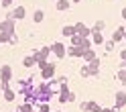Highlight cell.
<instances>
[{
  "mask_svg": "<svg viewBox=\"0 0 126 112\" xmlns=\"http://www.w3.org/2000/svg\"><path fill=\"white\" fill-rule=\"evenodd\" d=\"M55 69H57L55 61H47V63H45V67H41V77H43V82H49V79L55 77Z\"/></svg>",
  "mask_w": 126,
  "mask_h": 112,
  "instance_id": "6da1fadb",
  "label": "cell"
},
{
  "mask_svg": "<svg viewBox=\"0 0 126 112\" xmlns=\"http://www.w3.org/2000/svg\"><path fill=\"white\" fill-rule=\"evenodd\" d=\"M79 110H81V112H100L102 106H100L96 100H88V102H81V104H79Z\"/></svg>",
  "mask_w": 126,
  "mask_h": 112,
  "instance_id": "7a4b0ae2",
  "label": "cell"
},
{
  "mask_svg": "<svg viewBox=\"0 0 126 112\" xmlns=\"http://www.w3.org/2000/svg\"><path fill=\"white\" fill-rule=\"evenodd\" d=\"M51 53L55 55V57H59V59H61V57H65V55H67V47L63 45L61 41H57V43H53V45H51Z\"/></svg>",
  "mask_w": 126,
  "mask_h": 112,
  "instance_id": "3957f363",
  "label": "cell"
},
{
  "mask_svg": "<svg viewBox=\"0 0 126 112\" xmlns=\"http://www.w3.org/2000/svg\"><path fill=\"white\" fill-rule=\"evenodd\" d=\"M126 106V92L124 90H118L116 94H114V108H124Z\"/></svg>",
  "mask_w": 126,
  "mask_h": 112,
  "instance_id": "277c9868",
  "label": "cell"
},
{
  "mask_svg": "<svg viewBox=\"0 0 126 112\" xmlns=\"http://www.w3.org/2000/svg\"><path fill=\"white\" fill-rule=\"evenodd\" d=\"M14 22L12 19H4L2 22H0V33H14Z\"/></svg>",
  "mask_w": 126,
  "mask_h": 112,
  "instance_id": "5b68a950",
  "label": "cell"
},
{
  "mask_svg": "<svg viewBox=\"0 0 126 112\" xmlns=\"http://www.w3.org/2000/svg\"><path fill=\"white\" fill-rule=\"evenodd\" d=\"M0 79H4V82H10L12 79V65L4 63V65L0 67Z\"/></svg>",
  "mask_w": 126,
  "mask_h": 112,
  "instance_id": "8992f818",
  "label": "cell"
},
{
  "mask_svg": "<svg viewBox=\"0 0 126 112\" xmlns=\"http://www.w3.org/2000/svg\"><path fill=\"white\" fill-rule=\"evenodd\" d=\"M75 33L79 35V37H88V39H90V37H92V29L85 27L83 22H75Z\"/></svg>",
  "mask_w": 126,
  "mask_h": 112,
  "instance_id": "52a82bcc",
  "label": "cell"
},
{
  "mask_svg": "<svg viewBox=\"0 0 126 112\" xmlns=\"http://www.w3.org/2000/svg\"><path fill=\"white\" fill-rule=\"evenodd\" d=\"M27 17V8L25 6H16V8H12V19L14 20H22Z\"/></svg>",
  "mask_w": 126,
  "mask_h": 112,
  "instance_id": "ba28073f",
  "label": "cell"
},
{
  "mask_svg": "<svg viewBox=\"0 0 126 112\" xmlns=\"http://www.w3.org/2000/svg\"><path fill=\"white\" fill-rule=\"evenodd\" d=\"M124 31H126V25L118 27V29L114 31V35H112V41H114V43H120V41H124Z\"/></svg>",
  "mask_w": 126,
  "mask_h": 112,
  "instance_id": "9c48e42d",
  "label": "cell"
},
{
  "mask_svg": "<svg viewBox=\"0 0 126 112\" xmlns=\"http://www.w3.org/2000/svg\"><path fill=\"white\" fill-rule=\"evenodd\" d=\"M116 79L120 84H126V61H120V69L116 74Z\"/></svg>",
  "mask_w": 126,
  "mask_h": 112,
  "instance_id": "30bf717a",
  "label": "cell"
},
{
  "mask_svg": "<svg viewBox=\"0 0 126 112\" xmlns=\"http://www.w3.org/2000/svg\"><path fill=\"white\" fill-rule=\"evenodd\" d=\"M81 55H83V49H81V47L71 45V47L67 49V57H81Z\"/></svg>",
  "mask_w": 126,
  "mask_h": 112,
  "instance_id": "8fae6325",
  "label": "cell"
},
{
  "mask_svg": "<svg viewBox=\"0 0 126 112\" xmlns=\"http://www.w3.org/2000/svg\"><path fill=\"white\" fill-rule=\"evenodd\" d=\"M61 35L67 37V39H71V37L75 35V25H65V27L61 29Z\"/></svg>",
  "mask_w": 126,
  "mask_h": 112,
  "instance_id": "7c38bea8",
  "label": "cell"
},
{
  "mask_svg": "<svg viewBox=\"0 0 126 112\" xmlns=\"http://www.w3.org/2000/svg\"><path fill=\"white\" fill-rule=\"evenodd\" d=\"M22 65H25V67H29V69H31V67H35V65H37V57H35L33 53H31V55H27V57L22 59Z\"/></svg>",
  "mask_w": 126,
  "mask_h": 112,
  "instance_id": "4fadbf2b",
  "label": "cell"
},
{
  "mask_svg": "<svg viewBox=\"0 0 126 112\" xmlns=\"http://www.w3.org/2000/svg\"><path fill=\"white\" fill-rule=\"evenodd\" d=\"M69 6H71V2H69V0H57L55 8H57L59 12H65V10H69Z\"/></svg>",
  "mask_w": 126,
  "mask_h": 112,
  "instance_id": "5bb4252c",
  "label": "cell"
},
{
  "mask_svg": "<svg viewBox=\"0 0 126 112\" xmlns=\"http://www.w3.org/2000/svg\"><path fill=\"white\" fill-rule=\"evenodd\" d=\"M81 57L90 63V61H94V59H96L98 55H96V51H94V47H90V49H85V51H83V55H81Z\"/></svg>",
  "mask_w": 126,
  "mask_h": 112,
  "instance_id": "9a60e30c",
  "label": "cell"
},
{
  "mask_svg": "<svg viewBox=\"0 0 126 112\" xmlns=\"http://www.w3.org/2000/svg\"><path fill=\"white\" fill-rule=\"evenodd\" d=\"M53 92H37V98H39V102H51V98H53Z\"/></svg>",
  "mask_w": 126,
  "mask_h": 112,
  "instance_id": "2e32d148",
  "label": "cell"
},
{
  "mask_svg": "<svg viewBox=\"0 0 126 112\" xmlns=\"http://www.w3.org/2000/svg\"><path fill=\"white\" fill-rule=\"evenodd\" d=\"M14 98H16V92L12 90V88H8V90H4V102H14Z\"/></svg>",
  "mask_w": 126,
  "mask_h": 112,
  "instance_id": "e0dca14e",
  "label": "cell"
},
{
  "mask_svg": "<svg viewBox=\"0 0 126 112\" xmlns=\"http://www.w3.org/2000/svg\"><path fill=\"white\" fill-rule=\"evenodd\" d=\"M35 110L37 112H51V106H49V102H37Z\"/></svg>",
  "mask_w": 126,
  "mask_h": 112,
  "instance_id": "ac0fdd59",
  "label": "cell"
},
{
  "mask_svg": "<svg viewBox=\"0 0 126 112\" xmlns=\"http://www.w3.org/2000/svg\"><path fill=\"white\" fill-rule=\"evenodd\" d=\"M92 43H94V45H104V37H102V33L92 31Z\"/></svg>",
  "mask_w": 126,
  "mask_h": 112,
  "instance_id": "d6986e66",
  "label": "cell"
},
{
  "mask_svg": "<svg viewBox=\"0 0 126 112\" xmlns=\"http://www.w3.org/2000/svg\"><path fill=\"white\" fill-rule=\"evenodd\" d=\"M47 84H49V90L53 92V94H59V79H49V82H47Z\"/></svg>",
  "mask_w": 126,
  "mask_h": 112,
  "instance_id": "ffe728a7",
  "label": "cell"
},
{
  "mask_svg": "<svg viewBox=\"0 0 126 112\" xmlns=\"http://www.w3.org/2000/svg\"><path fill=\"white\" fill-rule=\"evenodd\" d=\"M33 110H35V106L33 104H27V102H22L20 106L16 108V112H33Z\"/></svg>",
  "mask_w": 126,
  "mask_h": 112,
  "instance_id": "44dd1931",
  "label": "cell"
},
{
  "mask_svg": "<svg viewBox=\"0 0 126 112\" xmlns=\"http://www.w3.org/2000/svg\"><path fill=\"white\" fill-rule=\"evenodd\" d=\"M33 20L37 22V25H39V22H43V20H45V12H43V10H35V12H33Z\"/></svg>",
  "mask_w": 126,
  "mask_h": 112,
  "instance_id": "7402d4cb",
  "label": "cell"
},
{
  "mask_svg": "<svg viewBox=\"0 0 126 112\" xmlns=\"http://www.w3.org/2000/svg\"><path fill=\"white\" fill-rule=\"evenodd\" d=\"M104 29H106V22L104 20H96V25L92 27V31H96V33H102Z\"/></svg>",
  "mask_w": 126,
  "mask_h": 112,
  "instance_id": "603a6c76",
  "label": "cell"
},
{
  "mask_svg": "<svg viewBox=\"0 0 126 112\" xmlns=\"http://www.w3.org/2000/svg\"><path fill=\"white\" fill-rule=\"evenodd\" d=\"M79 75H81V77H92V69H90V65H83V67L79 69Z\"/></svg>",
  "mask_w": 126,
  "mask_h": 112,
  "instance_id": "cb8c5ba5",
  "label": "cell"
},
{
  "mask_svg": "<svg viewBox=\"0 0 126 112\" xmlns=\"http://www.w3.org/2000/svg\"><path fill=\"white\" fill-rule=\"evenodd\" d=\"M69 92H71V90H69ZM69 92H59V96H57V98H59V102H61V104L69 102Z\"/></svg>",
  "mask_w": 126,
  "mask_h": 112,
  "instance_id": "d4e9b609",
  "label": "cell"
},
{
  "mask_svg": "<svg viewBox=\"0 0 126 112\" xmlns=\"http://www.w3.org/2000/svg\"><path fill=\"white\" fill-rule=\"evenodd\" d=\"M10 35L12 33H0V43H10Z\"/></svg>",
  "mask_w": 126,
  "mask_h": 112,
  "instance_id": "484cf974",
  "label": "cell"
},
{
  "mask_svg": "<svg viewBox=\"0 0 126 112\" xmlns=\"http://www.w3.org/2000/svg\"><path fill=\"white\" fill-rule=\"evenodd\" d=\"M104 49H106V53H110L114 49V41H104Z\"/></svg>",
  "mask_w": 126,
  "mask_h": 112,
  "instance_id": "4316f807",
  "label": "cell"
},
{
  "mask_svg": "<svg viewBox=\"0 0 126 112\" xmlns=\"http://www.w3.org/2000/svg\"><path fill=\"white\" fill-rule=\"evenodd\" d=\"M0 88H2V92H4V90H8V88H12V86H10V82H4V79H0Z\"/></svg>",
  "mask_w": 126,
  "mask_h": 112,
  "instance_id": "83f0119b",
  "label": "cell"
},
{
  "mask_svg": "<svg viewBox=\"0 0 126 112\" xmlns=\"http://www.w3.org/2000/svg\"><path fill=\"white\" fill-rule=\"evenodd\" d=\"M16 43H18V37H16V33H12V35H10V43H8V45H16Z\"/></svg>",
  "mask_w": 126,
  "mask_h": 112,
  "instance_id": "f1b7e54d",
  "label": "cell"
},
{
  "mask_svg": "<svg viewBox=\"0 0 126 112\" xmlns=\"http://www.w3.org/2000/svg\"><path fill=\"white\" fill-rule=\"evenodd\" d=\"M12 2H14V0H2V6H4V8H10Z\"/></svg>",
  "mask_w": 126,
  "mask_h": 112,
  "instance_id": "f546056e",
  "label": "cell"
},
{
  "mask_svg": "<svg viewBox=\"0 0 126 112\" xmlns=\"http://www.w3.org/2000/svg\"><path fill=\"white\" fill-rule=\"evenodd\" d=\"M120 61H126V49L120 51Z\"/></svg>",
  "mask_w": 126,
  "mask_h": 112,
  "instance_id": "4dcf8cb0",
  "label": "cell"
},
{
  "mask_svg": "<svg viewBox=\"0 0 126 112\" xmlns=\"http://www.w3.org/2000/svg\"><path fill=\"white\" fill-rule=\"evenodd\" d=\"M57 79H59V84H67V77H65V75H61V77H57Z\"/></svg>",
  "mask_w": 126,
  "mask_h": 112,
  "instance_id": "1f68e13d",
  "label": "cell"
},
{
  "mask_svg": "<svg viewBox=\"0 0 126 112\" xmlns=\"http://www.w3.org/2000/svg\"><path fill=\"white\" fill-rule=\"evenodd\" d=\"M100 112H112V108H102Z\"/></svg>",
  "mask_w": 126,
  "mask_h": 112,
  "instance_id": "d6a6232c",
  "label": "cell"
},
{
  "mask_svg": "<svg viewBox=\"0 0 126 112\" xmlns=\"http://www.w3.org/2000/svg\"><path fill=\"white\" fill-rule=\"evenodd\" d=\"M112 112H120V108H112Z\"/></svg>",
  "mask_w": 126,
  "mask_h": 112,
  "instance_id": "836d02e7",
  "label": "cell"
},
{
  "mask_svg": "<svg viewBox=\"0 0 126 112\" xmlns=\"http://www.w3.org/2000/svg\"><path fill=\"white\" fill-rule=\"evenodd\" d=\"M122 17H124V19H126V8H124V10H122Z\"/></svg>",
  "mask_w": 126,
  "mask_h": 112,
  "instance_id": "e575fe53",
  "label": "cell"
},
{
  "mask_svg": "<svg viewBox=\"0 0 126 112\" xmlns=\"http://www.w3.org/2000/svg\"><path fill=\"white\" fill-rule=\"evenodd\" d=\"M124 41H126V31H124Z\"/></svg>",
  "mask_w": 126,
  "mask_h": 112,
  "instance_id": "d590c367",
  "label": "cell"
},
{
  "mask_svg": "<svg viewBox=\"0 0 126 112\" xmlns=\"http://www.w3.org/2000/svg\"><path fill=\"white\" fill-rule=\"evenodd\" d=\"M73 2H81V0H73Z\"/></svg>",
  "mask_w": 126,
  "mask_h": 112,
  "instance_id": "8d00e7d4",
  "label": "cell"
},
{
  "mask_svg": "<svg viewBox=\"0 0 126 112\" xmlns=\"http://www.w3.org/2000/svg\"><path fill=\"white\" fill-rule=\"evenodd\" d=\"M55 112H61V110H55Z\"/></svg>",
  "mask_w": 126,
  "mask_h": 112,
  "instance_id": "74e56055",
  "label": "cell"
},
{
  "mask_svg": "<svg viewBox=\"0 0 126 112\" xmlns=\"http://www.w3.org/2000/svg\"><path fill=\"white\" fill-rule=\"evenodd\" d=\"M33 112H37V110H33Z\"/></svg>",
  "mask_w": 126,
  "mask_h": 112,
  "instance_id": "f35d334b",
  "label": "cell"
}]
</instances>
